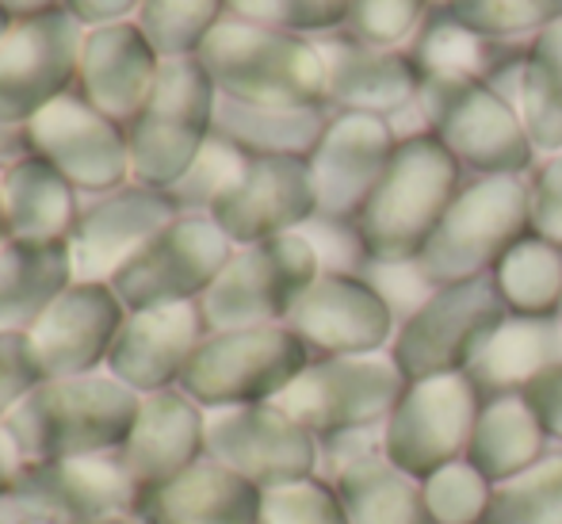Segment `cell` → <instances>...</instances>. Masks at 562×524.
<instances>
[{
  "label": "cell",
  "instance_id": "obj_1",
  "mask_svg": "<svg viewBox=\"0 0 562 524\" xmlns=\"http://www.w3.org/2000/svg\"><path fill=\"white\" fill-rule=\"evenodd\" d=\"M142 394L123 387L108 371L43 379L4 428L15 436L27 464L74 456H115L131 436Z\"/></svg>",
  "mask_w": 562,
  "mask_h": 524
},
{
  "label": "cell",
  "instance_id": "obj_2",
  "mask_svg": "<svg viewBox=\"0 0 562 524\" xmlns=\"http://www.w3.org/2000/svg\"><path fill=\"white\" fill-rule=\"evenodd\" d=\"M459 192V161L437 134H409L394 146L383 180L356 214V237L379 265H414Z\"/></svg>",
  "mask_w": 562,
  "mask_h": 524
},
{
  "label": "cell",
  "instance_id": "obj_3",
  "mask_svg": "<svg viewBox=\"0 0 562 524\" xmlns=\"http://www.w3.org/2000/svg\"><path fill=\"white\" fill-rule=\"evenodd\" d=\"M200 66L218 97L252 108L326 104V54L291 31L249 20L218 23L200 46Z\"/></svg>",
  "mask_w": 562,
  "mask_h": 524
},
{
  "label": "cell",
  "instance_id": "obj_4",
  "mask_svg": "<svg viewBox=\"0 0 562 524\" xmlns=\"http://www.w3.org/2000/svg\"><path fill=\"white\" fill-rule=\"evenodd\" d=\"M525 234H532V200L520 177H479L459 188L437 222L414 272L429 288L467 283L497 268V260Z\"/></svg>",
  "mask_w": 562,
  "mask_h": 524
},
{
  "label": "cell",
  "instance_id": "obj_5",
  "mask_svg": "<svg viewBox=\"0 0 562 524\" xmlns=\"http://www.w3.org/2000/svg\"><path fill=\"white\" fill-rule=\"evenodd\" d=\"M417 104L429 134H437L448 154L467 169L482 177H520L532 165L536 146L520 111L497 97L482 77L422 69Z\"/></svg>",
  "mask_w": 562,
  "mask_h": 524
},
{
  "label": "cell",
  "instance_id": "obj_6",
  "mask_svg": "<svg viewBox=\"0 0 562 524\" xmlns=\"http://www.w3.org/2000/svg\"><path fill=\"white\" fill-rule=\"evenodd\" d=\"M215 108L218 89L200 58H172L161 66L146 108L126 123L131 172L138 185L169 192L215 134Z\"/></svg>",
  "mask_w": 562,
  "mask_h": 524
},
{
  "label": "cell",
  "instance_id": "obj_7",
  "mask_svg": "<svg viewBox=\"0 0 562 524\" xmlns=\"http://www.w3.org/2000/svg\"><path fill=\"white\" fill-rule=\"evenodd\" d=\"M311 364L306 345L288 325L211 330L180 376V391L203 410L276 402Z\"/></svg>",
  "mask_w": 562,
  "mask_h": 524
},
{
  "label": "cell",
  "instance_id": "obj_8",
  "mask_svg": "<svg viewBox=\"0 0 562 524\" xmlns=\"http://www.w3.org/2000/svg\"><path fill=\"white\" fill-rule=\"evenodd\" d=\"M322 276L318 245L303 234L268 237L234 249L211 291L200 299L207 330H249L283 325L291 306Z\"/></svg>",
  "mask_w": 562,
  "mask_h": 524
},
{
  "label": "cell",
  "instance_id": "obj_9",
  "mask_svg": "<svg viewBox=\"0 0 562 524\" xmlns=\"http://www.w3.org/2000/svg\"><path fill=\"white\" fill-rule=\"evenodd\" d=\"M234 257V242L211 214H177L112 276L126 311L200 303Z\"/></svg>",
  "mask_w": 562,
  "mask_h": 524
},
{
  "label": "cell",
  "instance_id": "obj_10",
  "mask_svg": "<svg viewBox=\"0 0 562 524\" xmlns=\"http://www.w3.org/2000/svg\"><path fill=\"white\" fill-rule=\"evenodd\" d=\"M402 391L406 376L398 371L394 356H318L299 371L276 406L295 417L306 433L345 436L391 417Z\"/></svg>",
  "mask_w": 562,
  "mask_h": 524
},
{
  "label": "cell",
  "instance_id": "obj_11",
  "mask_svg": "<svg viewBox=\"0 0 562 524\" xmlns=\"http://www.w3.org/2000/svg\"><path fill=\"white\" fill-rule=\"evenodd\" d=\"M479 387L467 371H445L406 383L383 428V459L425 482L451 459H463L479 421Z\"/></svg>",
  "mask_w": 562,
  "mask_h": 524
},
{
  "label": "cell",
  "instance_id": "obj_12",
  "mask_svg": "<svg viewBox=\"0 0 562 524\" xmlns=\"http://www.w3.org/2000/svg\"><path fill=\"white\" fill-rule=\"evenodd\" d=\"M505 314L509 311L486 276L432 288L394 337V364L406 383L445 371H467L471 356Z\"/></svg>",
  "mask_w": 562,
  "mask_h": 524
},
{
  "label": "cell",
  "instance_id": "obj_13",
  "mask_svg": "<svg viewBox=\"0 0 562 524\" xmlns=\"http://www.w3.org/2000/svg\"><path fill=\"white\" fill-rule=\"evenodd\" d=\"M207 456L249 479L257 490H272L283 482L311 479L318 467V436L306 433L276 402L211 410Z\"/></svg>",
  "mask_w": 562,
  "mask_h": 524
},
{
  "label": "cell",
  "instance_id": "obj_14",
  "mask_svg": "<svg viewBox=\"0 0 562 524\" xmlns=\"http://www.w3.org/2000/svg\"><path fill=\"white\" fill-rule=\"evenodd\" d=\"M138 502V487L119 456H74L27 464L8 510L27 524H81L123 517Z\"/></svg>",
  "mask_w": 562,
  "mask_h": 524
},
{
  "label": "cell",
  "instance_id": "obj_15",
  "mask_svg": "<svg viewBox=\"0 0 562 524\" xmlns=\"http://www.w3.org/2000/svg\"><path fill=\"white\" fill-rule=\"evenodd\" d=\"M27 149L61 172L77 192H115L131 172L126 126L85 97H58L27 123Z\"/></svg>",
  "mask_w": 562,
  "mask_h": 524
},
{
  "label": "cell",
  "instance_id": "obj_16",
  "mask_svg": "<svg viewBox=\"0 0 562 524\" xmlns=\"http://www.w3.org/2000/svg\"><path fill=\"white\" fill-rule=\"evenodd\" d=\"M207 214L234 245L295 234L318 214L311 165L306 157H249Z\"/></svg>",
  "mask_w": 562,
  "mask_h": 524
},
{
  "label": "cell",
  "instance_id": "obj_17",
  "mask_svg": "<svg viewBox=\"0 0 562 524\" xmlns=\"http://www.w3.org/2000/svg\"><path fill=\"white\" fill-rule=\"evenodd\" d=\"M283 325L303 341L306 353L368 356L391 341L394 311L375 283L348 272H322Z\"/></svg>",
  "mask_w": 562,
  "mask_h": 524
},
{
  "label": "cell",
  "instance_id": "obj_18",
  "mask_svg": "<svg viewBox=\"0 0 562 524\" xmlns=\"http://www.w3.org/2000/svg\"><path fill=\"white\" fill-rule=\"evenodd\" d=\"M394 146L398 138L383 115L340 111L337 119H329L314 154L306 157L322 219H356L383 180Z\"/></svg>",
  "mask_w": 562,
  "mask_h": 524
},
{
  "label": "cell",
  "instance_id": "obj_19",
  "mask_svg": "<svg viewBox=\"0 0 562 524\" xmlns=\"http://www.w3.org/2000/svg\"><path fill=\"white\" fill-rule=\"evenodd\" d=\"M177 208L169 192L149 185L115 188L104 200L77 214V226L69 234V257H74V276L89 283H108L134 253L146 242H154L169 226Z\"/></svg>",
  "mask_w": 562,
  "mask_h": 524
},
{
  "label": "cell",
  "instance_id": "obj_20",
  "mask_svg": "<svg viewBox=\"0 0 562 524\" xmlns=\"http://www.w3.org/2000/svg\"><path fill=\"white\" fill-rule=\"evenodd\" d=\"M123 322L126 306L112 291V283L74 280L54 299L50 311L31 325L27 337L46 379L89 376L108 364V353H112Z\"/></svg>",
  "mask_w": 562,
  "mask_h": 524
},
{
  "label": "cell",
  "instance_id": "obj_21",
  "mask_svg": "<svg viewBox=\"0 0 562 524\" xmlns=\"http://www.w3.org/2000/svg\"><path fill=\"white\" fill-rule=\"evenodd\" d=\"M200 303L177 306H149V311H126V322L119 325L115 345L108 353L104 371L115 376L134 394L169 391L180 383L188 360L207 337Z\"/></svg>",
  "mask_w": 562,
  "mask_h": 524
},
{
  "label": "cell",
  "instance_id": "obj_22",
  "mask_svg": "<svg viewBox=\"0 0 562 524\" xmlns=\"http://www.w3.org/2000/svg\"><path fill=\"white\" fill-rule=\"evenodd\" d=\"M115 456L138 494L161 487L207 456V410L188 399L180 387L142 394L131 436Z\"/></svg>",
  "mask_w": 562,
  "mask_h": 524
},
{
  "label": "cell",
  "instance_id": "obj_23",
  "mask_svg": "<svg viewBox=\"0 0 562 524\" xmlns=\"http://www.w3.org/2000/svg\"><path fill=\"white\" fill-rule=\"evenodd\" d=\"M131 517L138 524H260V490L203 456L177 479L142 490Z\"/></svg>",
  "mask_w": 562,
  "mask_h": 524
},
{
  "label": "cell",
  "instance_id": "obj_24",
  "mask_svg": "<svg viewBox=\"0 0 562 524\" xmlns=\"http://www.w3.org/2000/svg\"><path fill=\"white\" fill-rule=\"evenodd\" d=\"M77 66L69 27L31 23L0 43V123L27 126L43 108L61 97Z\"/></svg>",
  "mask_w": 562,
  "mask_h": 524
},
{
  "label": "cell",
  "instance_id": "obj_25",
  "mask_svg": "<svg viewBox=\"0 0 562 524\" xmlns=\"http://www.w3.org/2000/svg\"><path fill=\"white\" fill-rule=\"evenodd\" d=\"M326 54V100L345 111H368V115H391L417 100L422 89V66L417 58L386 46L345 43L329 46Z\"/></svg>",
  "mask_w": 562,
  "mask_h": 524
},
{
  "label": "cell",
  "instance_id": "obj_26",
  "mask_svg": "<svg viewBox=\"0 0 562 524\" xmlns=\"http://www.w3.org/2000/svg\"><path fill=\"white\" fill-rule=\"evenodd\" d=\"M562 364V330L555 317L505 314L467 364V376L479 391L520 394L543 371Z\"/></svg>",
  "mask_w": 562,
  "mask_h": 524
},
{
  "label": "cell",
  "instance_id": "obj_27",
  "mask_svg": "<svg viewBox=\"0 0 562 524\" xmlns=\"http://www.w3.org/2000/svg\"><path fill=\"white\" fill-rule=\"evenodd\" d=\"M0 208L15 242H69L81 214L77 188L35 154H23L0 172Z\"/></svg>",
  "mask_w": 562,
  "mask_h": 524
},
{
  "label": "cell",
  "instance_id": "obj_28",
  "mask_svg": "<svg viewBox=\"0 0 562 524\" xmlns=\"http://www.w3.org/2000/svg\"><path fill=\"white\" fill-rule=\"evenodd\" d=\"M74 280L69 242L8 237L0 245V333H27Z\"/></svg>",
  "mask_w": 562,
  "mask_h": 524
},
{
  "label": "cell",
  "instance_id": "obj_29",
  "mask_svg": "<svg viewBox=\"0 0 562 524\" xmlns=\"http://www.w3.org/2000/svg\"><path fill=\"white\" fill-rule=\"evenodd\" d=\"M161 69L149 58V46L131 35H100L81 54L85 100L115 123H131L146 108Z\"/></svg>",
  "mask_w": 562,
  "mask_h": 524
},
{
  "label": "cell",
  "instance_id": "obj_30",
  "mask_svg": "<svg viewBox=\"0 0 562 524\" xmlns=\"http://www.w3.org/2000/svg\"><path fill=\"white\" fill-rule=\"evenodd\" d=\"M543 441H548V433L525 402V394H494L479 410L471 444H467V459L497 487V482L540 464Z\"/></svg>",
  "mask_w": 562,
  "mask_h": 524
},
{
  "label": "cell",
  "instance_id": "obj_31",
  "mask_svg": "<svg viewBox=\"0 0 562 524\" xmlns=\"http://www.w3.org/2000/svg\"><path fill=\"white\" fill-rule=\"evenodd\" d=\"M334 487L348 524H437L417 479L402 475L383 456L348 459Z\"/></svg>",
  "mask_w": 562,
  "mask_h": 524
},
{
  "label": "cell",
  "instance_id": "obj_32",
  "mask_svg": "<svg viewBox=\"0 0 562 524\" xmlns=\"http://www.w3.org/2000/svg\"><path fill=\"white\" fill-rule=\"evenodd\" d=\"M322 131L318 108H252L226 97L215 108V134L245 157H311Z\"/></svg>",
  "mask_w": 562,
  "mask_h": 524
},
{
  "label": "cell",
  "instance_id": "obj_33",
  "mask_svg": "<svg viewBox=\"0 0 562 524\" xmlns=\"http://www.w3.org/2000/svg\"><path fill=\"white\" fill-rule=\"evenodd\" d=\"M494 288L509 314L555 317L562 303V245L525 234L494 268Z\"/></svg>",
  "mask_w": 562,
  "mask_h": 524
},
{
  "label": "cell",
  "instance_id": "obj_34",
  "mask_svg": "<svg viewBox=\"0 0 562 524\" xmlns=\"http://www.w3.org/2000/svg\"><path fill=\"white\" fill-rule=\"evenodd\" d=\"M517 111L536 149H562V20L532 38L520 66Z\"/></svg>",
  "mask_w": 562,
  "mask_h": 524
},
{
  "label": "cell",
  "instance_id": "obj_35",
  "mask_svg": "<svg viewBox=\"0 0 562 524\" xmlns=\"http://www.w3.org/2000/svg\"><path fill=\"white\" fill-rule=\"evenodd\" d=\"M482 524H562V451L497 482Z\"/></svg>",
  "mask_w": 562,
  "mask_h": 524
},
{
  "label": "cell",
  "instance_id": "obj_36",
  "mask_svg": "<svg viewBox=\"0 0 562 524\" xmlns=\"http://www.w3.org/2000/svg\"><path fill=\"white\" fill-rule=\"evenodd\" d=\"M448 15L482 38H517L562 20V0H448Z\"/></svg>",
  "mask_w": 562,
  "mask_h": 524
},
{
  "label": "cell",
  "instance_id": "obj_37",
  "mask_svg": "<svg viewBox=\"0 0 562 524\" xmlns=\"http://www.w3.org/2000/svg\"><path fill=\"white\" fill-rule=\"evenodd\" d=\"M422 494L437 524H482L494 498V482L471 459H451L422 482Z\"/></svg>",
  "mask_w": 562,
  "mask_h": 524
},
{
  "label": "cell",
  "instance_id": "obj_38",
  "mask_svg": "<svg viewBox=\"0 0 562 524\" xmlns=\"http://www.w3.org/2000/svg\"><path fill=\"white\" fill-rule=\"evenodd\" d=\"M260 524H348L337 487L322 479H295L260 490Z\"/></svg>",
  "mask_w": 562,
  "mask_h": 524
},
{
  "label": "cell",
  "instance_id": "obj_39",
  "mask_svg": "<svg viewBox=\"0 0 562 524\" xmlns=\"http://www.w3.org/2000/svg\"><path fill=\"white\" fill-rule=\"evenodd\" d=\"M249 23L276 31H326L348 23L352 0H229Z\"/></svg>",
  "mask_w": 562,
  "mask_h": 524
},
{
  "label": "cell",
  "instance_id": "obj_40",
  "mask_svg": "<svg viewBox=\"0 0 562 524\" xmlns=\"http://www.w3.org/2000/svg\"><path fill=\"white\" fill-rule=\"evenodd\" d=\"M429 4L432 0H352L348 27H352L356 43L391 51L394 43H402L417 27Z\"/></svg>",
  "mask_w": 562,
  "mask_h": 524
},
{
  "label": "cell",
  "instance_id": "obj_41",
  "mask_svg": "<svg viewBox=\"0 0 562 524\" xmlns=\"http://www.w3.org/2000/svg\"><path fill=\"white\" fill-rule=\"evenodd\" d=\"M482 54H486V38L459 27L456 20H445L422 38V46H417V66L479 77Z\"/></svg>",
  "mask_w": 562,
  "mask_h": 524
},
{
  "label": "cell",
  "instance_id": "obj_42",
  "mask_svg": "<svg viewBox=\"0 0 562 524\" xmlns=\"http://www.w3.org/2000/svg\"><path fill=\"white\" fill-rule=\"evenodd\" d=\"M43 379V364L27 333H0V425Z\"/></svg>",
  "mask_w": 562,
  "mask_h": 524
},
{
  "label": "cell",
  "instance_id": "obj_43",
  "mask_svg": "<svg viewBox=\"0 0 562 524\" xmlns=\"http://www.w3.org/2000/svg\"><path fill=\"white\" fill-rule=\"evenodd\" d=\"M528 200H532V234L562 245V149L536 172V180L528 185Z\"/></svg>",
  "mask_w": 562,
  "mask_h": 524
},
{
  "label": "cell",
  "instance_id": "obj_44",
  "mask_svg": "<svg viewBox=\"0 0 562 524\" xmlns=\"http://www.w3.org/2000/svg\"><path fill=\"white\" fill-rule=\"evenodd\" d=\"M520 394H525V402L532 406V414L540 417L543 433L562 441V364L543 371V376L536 379V383H528Z\"/></svg>",
  "mask_w": 562,
  "mask_h": 524
},
{
  "label": "cell",
  "instance_id": "obj_45",
  "mask_svg": "<svg viewBox=\"0 0 562 524\" xmlns=\"http://www.w3.org/2000/svg\"><path fill=\"white\" fill-rule=\"evenodd\" d=\"M23 471H27V456H23V448L15 444V436L0 425V505H4L8 498H12V490L20 487Z\"/></svg>",
  "mask_w": 562,
  "mask_h": 524
},
{
  "label": "cell",
  "instance_id": "obj_46",
  "mask_svg": "<svg viewBox=\"0 0 562 524\" xmlns=\"http://www.w3.org/2000/svg\"><path fill=\"white\" fill-rule=\"evenodd\" d=\"M23 149H27V126L0 123V161H4V157H12V161H20Z\"/></svg>",
  "mask_w": 562,
  "mask_h": 524
},
{
  "label": "cell",
  "instance_id": "obj_47",
  "mask_svg": "<svg viewBox=\"0 0 562 524\" xmlns=\"http://www.w3.org/2000/svg\"><path fill=\"white\" fill-rule=\"evenodd\" d=\"M81 524H138L131 517V513H123V517H100V521H81Z\"/></svg>",
  "mask_w": 562,
  "mask_h": 524
},
{
  "label": "cell",
  "instance_id": "obj_48",
  "mask_svg": "<svg viewBox=\"0 0 562 524\" xmlns=\"http://www.w3.org/2000/svg\"><path fill=\"white\" fill-rule=\"evenodd\" d=\"M8 242V230H4V208H0V245Z\"/></svg>",
  "mask_w": 562,
  "mask_h": 524
},
{
  "label": "cell",
  "instance_id": "obj_49",
  "mask_svg": "<svg viewBox=\"0 0 562 524\" xmlns=\"http://www.w3.org/2000/svg\"><path fill=\"white\" fill-rule=\"evenodd\" d=\"M555 322H559V330H562V303H559V311H555Z\"/></svg>",
  "mask_w": 562,
  "mask_h": 524
},
{
  "label": "cell",
  "instance_id": "obj_50",
  "mask_svg": "<svg viewBox=\"0 0 562 524\" xmlns=\"http://www.w3.org/2000/svg\"><path fill=\"white\" fill-rule=\"evenodd\" d=\"M0 524H4V521H0Z\"/></svg>",
  "mask_w": 562,
  "mask_h": 524
}]
</instances>
